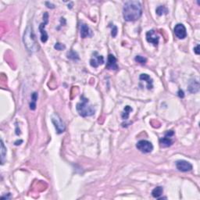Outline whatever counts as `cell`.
<instances>
[{"instance_id": "5bb4252c", "label": "cell", "mask_w": 200, "mask_h": 200, "mask_svg": "<svg viewBox=\"0 0 200 200\" xmlns=\"http://www.w3.org/2000/svg\"><path fill=\"white\" fill-rule=\"evenodd\" d=\"M173 144V140L171 139V137H168L165 135L163 138H161L160 139V145L161 147L167 148L171 146Z\"/></svg>"}, {"instance_id": "9a60e30c", "label": "cell", "mask_w": 200, "mask_h": 200, "mask_svg": "<svg viewBox=\"0 0 200 200\" xmlns=\"http://www.w3.org/2000/svg\"><path fill=\"white\" fill-rule=\"evenodd\" d=\"M199 81H194L189 85L188 86V91H189L191 93H196L199 91Z\"/></svg>"}, {"instance_id": "9c48e42d", "label": "cell", "mask_w": 200, "mask_h": 200, "mask_svg": "<svg viewBox=\"0 0 200 200\" xmlns=\"http://www.w3.org/2000/svg\"><path fill=\"white\" fill-rule=\"evenodd\" d=\"M176 167H177V169L179 171H182V172H188L192 170V165L188 161H185V160H178V161L176 162Z\"/></svg>"}, {"instance_id": "7402d4cb", "label": "cell", "mask_w": 200, "mask_h": 200, "mask_svg": "<svg viewBox=\"0 0 200 200\" xmlns=\"http://www.w3.org/2000/svg\"><path fill=\"white\" fill-rule=\"evenodd\" d=\"M67 56H68V58H70V59H79V57H78V55L74 51H70V53H68Z\"/></svg>"}, {"instance_id": "4fadbf2b", "label": "cell", "mask_w": 200, "mask_h": 200, "mask_svg": "<svg viewBox=\"0 0 200 200\" xmlns=\"http://www.w3.org/2000/svg\"><path fill=\"white\" fill-rule=\"evenodd\" d=\"M139 79L141 80V81H146V84H147V89H149V90L152 89V88H153V81H152V78H150V76H149V75L146 74H141L140 75Z\"/></svg>"}, {"instance_id": "484cf974", "label": "cell", "mask_w": 200, "mask_h": 200, "mask_svg": "<svg viewBox=\"0 0 200 200\" xmlns=\"http://www.w3.org/2000/svg\"><path fill=\"white\" fill-rule=\"evenodd\" d=\"M45 4H46L47 6H48V8H51V9H53V8H55L54 5L51 4V3H48V2H46V3H45Z\"/></svg>"}, {"instance_id": "6da1fadb", "label": "cell", "mask_w": 200, "mask_h": 200, "mask_svg": "<svg viewBox=\"0 0 200 200\" xmlns=\"http://www.w3.org/2000/svg\"><path fill=\"white\" fill-rule=\"evenodd\" d=\"M142 6L138 1H127L123 8V17L126 21H135L141 17Z\"/></svg>"}, {"instance_id": "4316f807", "label": "cell", "mask_w": 200, "mask_h": 200, "mask_svg": "<svg viewBox=\"0 0 200 200\" xmlns=\"http://www.w3.org/2000/svg\"><path fill=\"white\" fill-rule=\"evenodd\" d=\"M178 93H179V96H180L181 98H183V97H184V92H183V91H181L180 90V91H179Z\"/></svg>"}, {"instance_id": "277c9868", "label": "cell", "mask_w": 200, "mask_h": 200, "mask_svg": "<svg viewBox=\"0 0 200 200\" xmlns=\"http://www.w3.org/2000/svg\"><path fill=\"white\" fill-rule=\"evenodd\" d=\"M52 122L54 124V127L56 128V131L58 134H62L64 132L66 129V126L64 124V121L60 118V116L57 114V113H54L51 117Z\"/></svg>"}, {"instance_id": "ba28073f", "label": "cell", "mask_w": 200, "mask_h": 200, "mask_svg": "<svg viewBox=\"0 0 200 200\" xmlns=\"http://www.w3.org/2000/svg\"><path fill=\"white\" fill-rule=\"evenodd\" d=\"M174 34L179 39H184L187 37V31L185 25L182 23H177L174 29Z\"/></svg>"}, {"instance_id": "ac0fdd59", "label": "cell", "mask_w": 200, "mask_h": 200, "mask_svg": "<svg viewBox=\"0 0 200 200\" xmlns=\"http://www.w3.org/2000/svg\"><path fill=\"white\" fill-rule=\"evenodd\" d=\"M156 13L159 16L166 15V14L168 13V9L164 6H160L156 9Z\"/></svg>"}, {"instance_id": "cb8c5ba5", "label": "cell", "mask_w": 200, "mask_h": 200, "mask_svg": "<svg viewBox=\"0 0 200 200\" xmlns=\"http://www.w3.org/2000/svg\"><path fill=\"white\" fill-rule=\"evenodd\" d=\"M116 34H117V28H116L115 25L113 24V26H112V32H111V35L113 36V38L116 37Z\"/></svg>"}, {"instance_id": "52a82bcc", "label": "cell", "mask_w": 200, "mask_h": 200, "mask_svg": "<svg viewBox=\"0 0 200 200\" xmlns=\"http://www.w3.org/2000/svg\"><path fill=\"white\" fill-rule=\"evenodd\" d=\"M146 40L149 43L152 44L154 46H157L159 44V41H160V37L158 34H156L154 30H151L146 33Z\"/></svg>"}, {"instance_id": "3957f363", "label": "cell", "mask_w": 200, "mask_h": 200, "mask_svg": "<svg viewBox=\"0 0 200 200\" xmlns=\"http://www.w3.org/2000/svg\"><path fill=\"white\" fill-rule=\"evenodd\" d=\"M81 102H78L77 104V111L78 112L80 116H83V117H86V116H90L95 113V109L90 105L89 102V100L85 98L82 96L81 98Z\"/></svg>"}, {"instance_id": "8992f818", "label": "cell", "mask_w": 200, "mask_h": 200, "mask_svg": "<svg viewBox=\"0 0 200 200\" xmlns=\"http://www.w3.org/2000/svg\"><path fill=\"white\" fill-rule=\"evenodd\" d=\"M43 20H44V22L41 23L40 26H39V31H40V33H41V41H42V42L45 43V42H47L49 38L48 34H47V32L45 30V25H46L49 22V14L47 12H45V13H44Z\"/></svg>"}, {"instance_id": "2e32d148", "label": "cell", "mask_w": 200, "mask_h": 200, "mask_svg": "<svg viewBox=\"0 0 200 200\" xmlns=\"http://www.w3.org/2000/svg\"><path fill=\"white\" fill-rule=\"evenodd\" d=\"M163 188H162V187L158 186L152 190V196H153L154 198H156V199H160V196L163 195Z\"/></svg>"}, {"instance_id": "e0dca14e", "label": "cell", "mask_w": 200, "mask_h": 200, "mask_svg": "<svg viewBox=\"0 0 200 200\" xmlns=\"http://www.w3.org/2000/svg\"><path fill=\"white\" fill-rule=\"evenodd\" d=\"M38 100V93L37 92H34L31 95V102L30 104V109L31 110H34L36 108V102Z\"/></svg>"}, {"instance_id": "8fae6325", "label": "cell", "mask_w": 200, "mask_h": 200, "mask_svg": "<svg viewBox=\"0 0 200 200\" xmlns=\"http://www.w3.org/2000/svg\"><path fill=\"white\" fill-rule=\"evenodd\" d=\"M106 69L113 70H116L118 69V65L117 64H116V59L113 55H109L108 61H107L106 64Z\"/></svg>"}, {"instance_id": "603a6c76", "label": "cell", "mask_w": 200, "mask_h": 200, "mask_svg": "<svg viewBox=\"0 0 200 200\" xmlns=\"http://www.w3.org/2000/svg\"><path fill=\"white\" fill-rule=\"evenodd\" d=\"M54 48L56 49V50H59V51H61L63 49H65L66 46L64 45H63L62 43H59V42H57L56 43V45H54Z\"/></svg>"}, {"instance_id": "ffe728a7", "label": "cell", "mask_w": 200, "mask_h": 200, "mask_svg": "<svg viewBox=\"0 0 200 200\" xmlns=\"http://www.w3.org/2000/svg\"><path fill=\"white\" fill-rule=\"evenodd\" d=\"M132 111V108L130 105H126L124 107V112L122 113V118L123 120H127L129 117V114H130V112Z\"/></svg>"}, {"instance_id": "30bf717a", "label": "cell", "mask_w": 200, "mask_h": 200, "mask_svg": "<svg viewBox=\"0 0 200 200\" xmlns=\"http://www.w3.org/2000/svg\"><path fill=\"white\" fill-rule=\"evenodd\" d=\"M104 64V58L102 56L98 54L97 52H95L93 53L92 59H90V65L94 68H97L100 65Z\"/></svg>"}, {"instance_id": "44dd1931", "label": "cell", "mask_w": 200, "mask_h": 200, "mask_svg": "<svg viewBox=\"0 0 200 200\" xmlns=\"http://www.w3.org/2000/svg\"><path fill=\"white\" fill-rule=\"evenodd\" d=\"M135 60L136 61L137 63H138V64H141V65H144V64H146V62H147V59L145 57H143V56H135Z\"/></svg>"}, {"instance_id": "7c38bea8", "label": "cell", "mask_w": 200, "mask_h": 200, "mask_svg": "<svg viewBox=\"0 0 200 200\" xmlns=\"http://www.w3.org/2000/svg\"><path fill=\"white\" fill-rule=\"evenodd\" d=\"M80 34H81V37L82 38H85L91 35V30L86 23H81V25H80Z\"/></svg>"}, {"instance_id": "d6986e66", "label": "cell", "mask_w": 200, "mask_h": 200, "mask_svg": "<svg viewBox=\"0 0 200 200\" xmlns=\"http://www.w3.org/2000/svg\"><path fill=\"white\" fill-rule=\"evenodd\" d=\"M0 152H1V163L2 164L4 163V159L6 155V148L5 147L3 141L1 139V149H0Z\"/></svg>"}, {"instance_id": "7a4b0ae2", "label": "cell", "mask_w": 200, "mask_h": 200, "mask_svg": "<svg viewBox=\"0 0 200 200\" xmlns=\"http://www.w3.org/2000/svg\"><path fill=\"white\" fill-rule=\"evenodd\" d=\"M23 43H24L25 48L28 49V52L30 53H34L38 49V45L36 41L35 35H34V32H33L32 27L28 26L26 28L23 34Z\"/></svg>"}, {"instance_id": "d4e9b609", "label": "cell", "mask_w": 200, "mask_h": 200, "mask_svg": "<svg viewBox=\"0 0 200 200\" xmlns=\"http://www.w3.org/2000/svg\"><path fill=\"white\" fill-rule=\"evenodd\" d=\"M194 52H195V53H196V54L199 55L200 52H199V45H198L197 46H196V48L194 49Z\"/></svg>"}, {"instance_id": "5b68a950", "label": "cell", "mask_w": 200, "mask_h": 200, "mask_svg": "<svg viewBox=\"0 0 200 200\" xmlns=\"http://www.w3.org/2000/svg\"><path fill=\"white\" fill-rule=\"evenodd\" d=\"M136 148L143 153H149L153 149V146L147 140H141L136 144Z\"/></svg>"}]
</instances>
